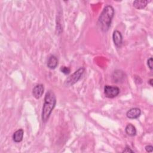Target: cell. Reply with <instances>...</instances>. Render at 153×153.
<instances>
[{"label":"cell","mask_w":153,"mask_h":153,"mask_svg":"<svg viewBox=\"0 0 153 153\" xmlns=\"http://www.w3.org/2000/svg\"><path fill=\"white\" fill-rule=\"evenodd\" d=\"M56 104V97L54 92L48 90L45 96L42 106L41 118L43 123H46Z\"/></svg>","instance_id":"obj_1"},{"label":"cell","mask_w":153,"mask_h":153,"mask_svg":"<svg viewBox=\"0 0 153 153\" xmlns=\"http://www.w3.org/2000/svg\"><path fill=\"white\" fill-rule=\"evenodd\" d=\"M114 13V9L111 5H106L102 11L98 19V25L103 32H106L109 30Z\"/></svg>","instance_id":"obj_2"},{"label":"cell","mask_w":153,"mask_h":153,"mask_svg":"<svg viewBox=\"0 0 153 153\" xmlns=\"http://www.w3.org/2000/svg\"><path fill=\"white\" fill-rule=\"evenodd\" d=\"M84 71H85L84 68L82 67L79 68L78 70H76L75 72H74L72 75H71L69 76H68L66 79L65 82V85L69 87L75 84L80 79Z\"/></svg>","instance_id":"obj_3"},{"label":"cell","mask_w":153,"mask_h":153,"mask_svg":"<svg viewBox=\"0 0 153 153\" xmlns=\"http://www.w3.org/2000/svg\"><path fill=\"white\" fill-rule=\"evenodd\" d=\"M120 90L117 86L106 85L104 87V94L108 98H114L120 93Z\"/></svg>","instance_id":"obj_4"},{"label":"cell","mask_w":153,"mask_h":153,"mask_svg":"<svg viewBox=\"0 0 153 153\" xmlns=\"http://www.w3.org/2000/svg\"><path fill=\"white\" fill-rule=\"evenodd\" d=\"M125 78H126L125 73L121 70H119V69L114 71L112 75V79L113 82L116 83H120V82H123V81L125 79Z\"/></svg>","instance_id":"obj_5"},{"label":"cell","mask_w":153,"mask_h":153,"mask_svg":"<svg viewBox=\"0 0 153 153\" xmlns=\"http://www.w3.org/2000/svg\"><path fill=\"white\" fill-rule=\"evenodd\" d=\"M112 39L115 45L117 48H120L123 44V36L121 33L117 30H114L112 34Z\"/></svg>","instance_id":"obj_6"},{"label":"cell","mask_w":153,"mask_h":153,"mask_svg":"<svg viewBox=\"0 0 153 153\" xmlns=\"http://www.w3.org/2000/svg\"><path fill=\"white\" fill-rule=\"evenodd\" d=\"M44 91V87L42 84H39L36 85L32 90V94L36 99H39L42 97Z\"/></svg>","instance_id":"obj_7"},{"label":"cell","mask_w":153,"mask_h":153,"mask_svg":"<svg viewBox=\"0 0 153 153\" xmlns=\"http://www.w3.org/2000/svg\"><path fill=\"white\" fill-rule=\"evenodd\" d=\"M141 114V111L138 108H133L129 109L127 113L126 116L129 119H136L140 117Z\"/></svg>","instance_id":"obj_8"},{"label":"cell","mask_w":153,"mask_h":153,"mask_svg":"<svg viewBox=\"0 0 153 153\" xmlns=\"http://www.w3.org/2000/svg\"><path fill=\"white\" fill-rule=\"evenodd\" d=\"M57 65H58V60L57 57L53 55L50 56L47 63V67L51 69H54L57 67Z\"/></svg>","instance_id":"obj_9"},{"label":"cell","mask_w":153,"mask_h":153,"mask_svg":"<svg viewBox=\"0 0 153 153\" xmlns=\"http://www.w3.org/2000/svg\"><path fill=\"white\" fill-rule=\"evenodd\" d=\"M23 134L24 131L23 129L20 128L16 131L13 135V140L16 143H19L20 142L23 138Z\"/></svg>","instance_id":"obj_10"},{"label":"cell","mask_w":153,"mask_h":153,"mask_svg":"<svg viewBox=\"0 0 153 153\" xmlns=\"http://www.w3.org/2000/svg\"><path fill=\"white\" fill-rule=\"evenodd\" d=\"M151 1H145V0H136L133 1V6L136 9H143L146 7L148 3H149Z\"/></svg>","instance_id":"obj_11"},{"label":"cell","mask_w":153,"mask_h":153,"mask_svg":"<svg viewBox=\"0 0 153 153\" xmlns=\"http://www.w3.org/2000/svg\"><path fill=\"white\" fill-rule=\"evenodd\" d=\"M126 133L130 136H134L136 134L137 131L136 127L131 124H128L125 128Z\"/></svg>","instance_id":"obj_12"},{"label":"cell","mask_w":153,"mask_h":153,"mask_svg":"<svg viewBox=\"0 0 153 153\" xmlns=\"http://www.w3.org/2000/svg\"><path fill=\"white\" fill-rule=\"evenodd\" d=\"M60 71H61L63 74H65V75H68V74L70 73V72H71L70 68H69L68 67L65 66H62V67L60 68Z\"/></svg>","instance_id":"obj_13"},{"label":"cell","mask_w":153,"mask_h":153,"mask_svg":"<svg viewBox=\"0 0 153 153\" xmlns=\"http://www.w3.org/2000/svg\"><path fill=\"white\" fill-rule=\"evenodd\" d=\"M147 65L151 70H152V58L150 57L147 60Z\"/></svg>","instance_id":"obj_14"},{"label":"cell","mask_w":153,"mask_h":153,"mask_svg":"<svg viewBox=\"0 0 153 153\" xmlns=\"http://www.w3.org/2000/svg\"><path fill=\"white\" fill-rule=\"evenodd\" d=\"M145 149L146 152H152V150H153V146L152 145H146L145 147Z\"/></svg>","instance_id":"obj_15"},{"label":"cell","mask_w":153,"mask_h":153,"mask_svg":"<svg viewBox=\"0 0 153 153\" xmlns=\"http://www.w3.org/2000/svg\"><path fill=\"white\" fill-rule=\"evenodd\" d=\"M123 152H127V153H128V152H134V151L133 150H131V148H130L129 147L126 146L125 148V149L123 151Z\"/></svg>","instance_id":"obj_16"},{"label":"cell","mask_w":153,"mask_h":153,"mask_svg":"<svg viewBox=\"0 0 153 153\" xmlns=\"http://www.w3.org/2000/svg\"><path fill=\"white\" fill-rule=\"evenodd\" d=\"M152 81H153L152 79H150L149 80V81H148V82H149V84L151 85V86H152V85H153V84H152Z\"/></svg>","instance_id":"obj_17"}]
</instances>
